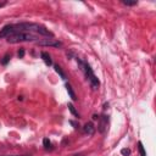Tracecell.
<instances>
[{
  "label": "cell",
  "instance_id": "obj_1",
  "mask_svg": "<svg viewBox=\"0 0 156 156\" xmlns=\"http://www.w3.org/2000/svg\"><path fill=\"white\" fill-rule=\"evenodd\" d=\"M76 60H77V63H78V66H79L81 71L84 73L85 78L89 81L92 88L95 89V90L99 89V87H100V81H99V78L95 76L92 66H90V65H89L87 61H84V60H82V59H79V57H76Z\"/></svg>",
  "mask_w": 156,
  "mask_h": 156
},
{
  "label": "cell",
  "instance_id": "obj_2",
  "mask_svg": "<svg viewBox=\"0 0 156 156\" xmlns=\"http://www.w3.org/2000/svg\"><path fill=\"white\" fill-rule=\"evenodd\" d=\"M40 37L33 34V33H21V32H15V33H11L6 37V42L10 44H17V43H22V42H34L38 43Z\"/></svg>",
  "mask_w": 156,
  "mask_h": 156
},
{
  "label": "cell",
  "instance_id": "obj_3",
  "mask_svg": "<svg viewBox=\"0 0 156 156\" xmlns=\"http://www.w3.org/2000/svg\"><path fill=\"white\" fill-rule=\"evenodd\" d=\"M37 45H40V46H54V48H61L62 46V43L56 40L54 38H45V39H42L39 40L38 43H35Z\"/></svg>",
  "mask_w": 156,
  "mask_h": 156
},
{
  "label": "cell",
  "instance_id": "obj_4",
  "mask_svg": "<svg viewBox=\"0 0 156 156\" xmlns=\"http://www.w3.org/2000/svg\"><path fill=\"white\" fill-rule=\"evenodd\" d=\"M107 124H109V116L106 115H101L99 117V126H98V129L100 133H105L107 131Z\"/></svg>",
  "mask_w": 156,
  "mask_h": 156
},
{
  "label": "cell",
  "instance_id": "obj_5",
  "mask_svg": "<svg viewBox=\"0 0 156 156\" xmlns=\"http://www.w3.org/2000/svg\"><path fill=\"white\" fill-rule=\"evenodd\" d=\"M83 132L88 135H93L94 132H95V126L93 122H87L84 126H83Z\"/></svg>",
  "mask_w": 156,
  "mask_h": 156
},
{
  "label": "cell",
  "instance_id": "obj_6",
  "mask_svg": "<svg viewBox=\"0 0 156 156\" xmlns=\"http://www.w3.org/2000/svg\"><path fill=\"white\" fill-rule=\"evenodd\" d=\"M40 57H42V60L44 61V63L46 65V66H53V60H51V56H50V54L48 53V51H42Z\"/></svg>",
  "mask_w": 156,
  "mask_h": 156
},
{
  "label": "cell",
  "instance_id": "obj_7",
  "mask_svg": "<svg viewBox=\"0 0 156 156\" xmlns=\"http://www.w3.org/2000/svg\"><path fill=\"white\" fill-rule=\"evenodd\" d=\"M54 68H55V72L61 77V79H63V81L67 79V76H66V73H65V71L62 70V67L60 66V65H54Z\"/></svg>",
  "mask_w": 156,
  "mask_h": 156
},
{
  "label": "cell",
  "instance_id": "obj_8",
  "mask_svg": "<svg viewBox=\"0 0 156 156\" xmlns=\"http://www.w3.org/2000/svg\"><path fill=\"white\" fill-rule=\"evenodd\" d=\"M66 89H67V93H68V95H70L71 100H72V101H77V95H76V92L73 90V88H72V85H71L70 83H66Z\"/></svg>",
  "mask_w": 156,
  "mask_h": 156
},
{
  "label": "cell",
  "instance_id": "obj_9",
  "mask_svg": "<svg viewBox=\"0 0 156 156\" xmlns=\"http://www.w3.org/2000/svg\"><path fill=\"white\" fill-rule=\"evenodd\" d=\"M67 107H68V110H70V112L76 117V118L78 120V118H79V117H81V115H79V112H78L77 110H76V107L73 106V104L72 102H68V105H67Z\"/></svg>",
  "mask_w": 156,
  "mask_h": 156
},
{
  "label": "cell",
  "instance_id": "obj_10",
  "mask_svg": "<svg viewBox=\"0 0 156 156\" xmlns=\"http://www.w3.org/2000/svg\"><path fill=\"white\" fill-rule=\"evenodd\" d=\"M43 146L45 150H53L54 146H53V143L49 140V138H44L43 139Z\"/></svg>",
  "mask_w": 156,
  "mask_h": 156
},
{
  "label": "cell",
  "instance_id": "obj_11",
  "mask_svg": "<svg viewBox=\"0 0 156 156\" xmlns=\"http://www.w3.org/2000/svg\"><path fill=\"white\" fill-rule=\"evenodd\" d=\"M138 150H139L140 156H146V151H145L144 146H143V143L141 141H138Z\"/></svg>",
  "mask_w": 156,
  "mask_h": 156
},
{
  "label": "cell",
  "instance_id": "obj_12",
  "mask_svg": "<svg viewBox=\"0 0 156 156\" xmlns=\"http://www.w3.org/2000/svg\"><path fill=\"white\" fill-rule=\"evenodd\" d=\"M10 59H11V55H10V54H5L4 57L1 59V65L6 66V65L9 63V61H10Z\"/></svg>",
  "mask_w": 156,
  "mask_h": 156
},
{
  "label": "cell",
  "instance_id": "obj_13",
  "mask_svg": "<svg viewBox=\"0 0 156 156\" xmlns=\"http://www.w3.org/2000/svg\"><path fill=\"white\" fill-rule=\"evenodd\" d=\"M24 54H26L24 49H23V48H20V50L17 51V56H18V59H23V57H24Z\"/></svg>",
  "mask_w": 156,
  "mask_h": 156
},
{
  "label": "cell",
  "instance_id": "obj_14",
  "mask_svg": "<svg viewBox=\"0 0 156 156\" xmlns=\"http://www.w3.org/2000/svg\"><path fill=\"white\" fill-rule=\"evenodd\" d=\"M121 155H122V156H129V155H131V150L127 149V148H124V149L121 150Z\"/></svg>",
  "mask_w": 156,
  "mask_h": 156
},
{
  "label": "cell",
  "instance_id": "obj_15",
  "mask_svg": "<svg viewBox=\"0 0 156 156\" xmlns=\"http://www.w3.org/2000/svg\"><path fill=\"white\" fill-rule=\"evenodd\" d=\"M68 122H70V124H72V126H73V128H76V129H79V128H81L79 123L76 122V121H73V120H70Z\"/></svg>",
  "mask_w": 156,
  "mask_h": 156
},
{
  "label": "cell",
  "instance_id": "obj_16",
  "mask_svg": "<svg viewBox=\"0 0 156 156\" xmlns=\"http://www.w3.org/2000/svg\"><path fill=\"white\" fill-rule=\"evenodd\" d=\"M124 5L127 6H134V5H138V1H122Z\"/></svg>",
  "mask_w": 156,
  "mask_h": 156
},
{
  "label": "cell",
  "instance_id": "obj_17",
  "mask_svg": "<svg viewBox=\"0 0 156 156\" xmlns=\"http://www.w3.org/2000/svg\"><path fill=\"white\" fill-rule=\"evenodd\" d=\"M99 117H100L99 115H96V113H94V115H93V121H98V120H99Z\"/></svg>",
  "mask_w": 156,
  "mask_h": 156
},
{
  "label": "cell",
  "instance_id": "obj_18",
  "mask_svg": "<svg viewBox=\"0 0 156 156\" xmlns=\"http://www.w3.org/2000/svg\"><path fill=\"white\" fill-rule=\"evenodd\" d=\"M6 5V1H3V3H0V7H3V6H5Z\"/></svg>",
  "mask_w": 156,
  "mask_h": 156
},
{
  "label": "cell",
  "instance_id": "obj_19",
  "mask_svg": "<svg viewBox=\"0 0 156 156\" xmlns=\"http://www.w3.org/2000/svg\"><path fill=\"white\" fill-rule=\"evenodd\" d=\"M6 156H10V155H6ZM11 156H31V155H11Z\"/></svg>",
  "mask_w": 156,
  "mask_h": 156
},
{
  "label": "cell",
  "instance_id": "obj_20",
  "mask_svg": "<svg viewBox=\"0 0 156 156\" xmlns=\"http://www.w3.org/2000/svg\"><path fill=\"white\" fill-rule=\"evenodd\" d=\"M17 99H18V100H20V101H22V100H23V96H22V95H21V96H18V98H17Z\"/></svg>",
  "mask_w": 156,
  "mask_h": 156
},
{
  "label": "cell",
  "instance_id": "obj_21",
  "mask_svg": "<svg viewBox=\"0 0 156 156\" xmlns=\"http://www.w3.org/2000/svg\"><path fill=\"white\" fill-rule=\"evenodd\" d=\"M74 156H82V155H74Z\"/></svg>",
  "mask_w": 156,
  "mask_h": 156
}]
</instances>
